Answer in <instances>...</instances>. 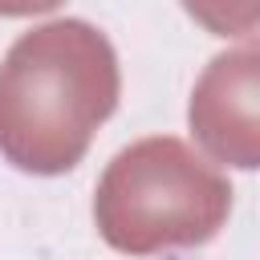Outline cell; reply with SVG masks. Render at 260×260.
I'll return each instance as SVG.
<instances>
[{"instance_id": "obj_1", "label": "cell", "mask_w": 260, "mask_h": 260, "mask_svg": "<svg viewBox=\"0 0 260 260\" xmlns=\"http://www.w3.org/2000/svg\"><path fill=\"white\" fill-rule=\"evenodd\" d=\"M118 57L85 20H49L0 61V154L28 175L81 162L118 106Z\"/></svg>"}, {"instance_id": "obj_2", "label": "cell", "mask_w": 260, "mask_h": 260, "mask_svg": "<svg viewBox=\"0 0 260 260\" xmlns=\"http://www.w3.org/2000/svg\"><path fill=\"white\" fill-rule=\"evenodd\" d=\"M228 211L232 183L171 134L118 150L93 195L102 240L130 256L207 244Z\"/></svg>"}, {"instance_id": "obj_3", "label": "cell", "mask_w": 260, "mask_h": 260, "mask_svg": "<svg viewBox=\"0 0 260 260\" xmlns=\"http://www.w3.org/2000/svg\"><path fill=\"white\" fill-rule=\"evenodd\" d=\"M187 122L215 162L260 167V37L211 57L195 81Z\"/></svg>"}, {"instance_id": "obj_4", "label": "cell", "mask_w": 260, "mask_h": 260, "mask_svg": "<svg viewBox=\"0 0 260 260\" xmlns=\"http://www.w3.org/2000/svg\"><path fill=\"white\" fill-rule=\"evenodd\" d=\"M183 8L215 37H240L260 28V0H183Z\"/></svg>"}, {"instance_id": "obj_5", "label": "cell", "mask_w": 260, "mask_h": 260, "mask_svg": "<svg viewBox=\"0 0 260 260\" xmlns=\"http://www.w3.org/2000/svg\"><path fill=\"white\" fill-rule=\"evenodd\" d=\"M65 0H0V16H37V12H53Z\"/></svg>"}]
</instances>
